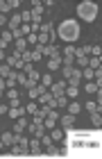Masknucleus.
<instances>
[{
    "label": "nucleus",
    "instance_id": "obj_1",
    "mask_svg": "<svg viewBox=\"0 0 102 159\" xmlns=\"http://www.w3.org/2000/svg\"><path fill=\"white\" fill-rule=\"evenodd\" d=\"M57 37L64 39V41H68V43L77 41V37H79V23H77V20H73V18L64 20V23L57 27Z\"/></svg>",
    "mask_w": 102,
    "mask_h": 159
},
{
    "label": "nucleus",
    "instance_id": "obj_2",
    "mask_svg": "<svg viewBox=\"0 0 102 159\" xmlns=\"http://www.w3.org/2000/svg\"><path fill=\"white\" fill-rule=\"evenodd\" d=\"M77 16L82 18V20H95L98 16V5L95 2H91V0H84V2H79L77 5Z\"/></svg>",
    "mask_w": 102,
    "mask_h": 159
},
{
    "label": "nucleus",
    "instance_id": "obj_3",
    "mask_svg": "<svg viewBox=\"0 0 102 159\" xmlns=\"http://www.w3.org/2000/svg\"><path fill=\"white\" fill-rule=\"evenodd\" d=\"M27 129H30V132L36 136V139H41V136L46 134V125H43V120H41V118H36V116H34L32 123H27Z\"/></svg>",
    "mask_w": 102,
    "mask_h": 159
},
{
    "label": "nucleus",
    "instance_id": "obj_4",
    "mask_svg": "<svg viewBox=\"0 0 102 159\" xmlns=\"http://www.w3.org/2000/svg\"><path fill=\"white\" fill-rule=\"evenodd\" d=\"M59 52H61V50L57 48L55 43H48V46H43V48H41V57L46 55V57H50V59H52L55 55H59Z\"/></svg>",
    "mask_w": 102,
    "mask_h": 159
},
{
    "label": "nucleus",
    "instance_id": "obj_5",
    "mask_svg": "<svg viewBox=\"0 0 102 159\" xmlns=\"http://www.w3.org/2000/svg\"><path fill=\"white\" fill-rule=\"evenodd\" d=\"M0 141H2L5 148H11L14 143H16V136H14V132H2L0 134Z\"/></svg>",
    "mask_w": 102,
    "mask_h": 159
},
{
    "label": "nucleus",
    "instance_id": "obj_6",
    "mask_svg": "<svg viewBox=\"0 0 102 159\" xmlns=\"http://www.w3.org/2000/svg\"><path fill=\"white\" fill-rule=\"evenodd\" d=\"M59 123L64 125V129H66V132H70L73 125H75V116H70V114H66V116H59Z\"/></svg>",
    "mask_w": 102,
    "mask_h": 159
},
{
    "label": "nucleus",
    "instance_id": "obj_7",
    "mask_svg": "<svg viewBox=\"0 0 102 159\" xmlns=\"http://www.w3.org/2000/svg\"><path fill=\"white\" fill-rule=\"evenodd\" d=\"M66 82H57L55 86H50V93H52V98H59V96H64V91H66Z\"/></svg>",
    "mask_w": 102,
    "mask_h": 159
},
{
    "label": "nucleus",
    "instance_id": "obj_8",
    "mask_svg": "<svg viewBox=\"0 0 102 159\" xmlns=\"http://www.w3.org/2000/svg\"><path fill=\"white\" fill-rule=\"evenodd\" d=\"M57 120H59V114H57V111L52 109V111L48 114V118L43 120V125H46V127H50V129H55V125H57Z\"/></svg>",
    "mask_w": 102,
    "mask_h": 159
},
{
    "label": "nucleus",
    "instance_id": "obj_9",
    "mask_svg": "<svg viewBox=\"0 0 102 159\" xmlns=\"http://www.w3.org/2000/svg\"><path fill=\"white\" fill-rule=\"evenodd\" d=\"M20 25H23V23H20V16H18V14H14V16L7 20V27H9V32H16Z\"/></svg>",
    "mask_w": 102,
    "mask_h": 159
},
{
    "label": "nucleus",
    "instance_id": "obj_10",
    "mask_svg": "<svg viewBox=\"0 0 102 159\" xmlns=\"http://www.w3.org/2000/svg\"><path fill=\"white\" fill-rule=\"evenodd\" d=\"M79 80H82V70L73 68V75L68 77V86H79Z\"/></svg>",
    "mask_w": 102,
    "mask_h": 159
},
{
    "label": "nucleus",
    "instance_id": "obj_11",
    "mask_svg": "<svg viewBox=\"0 0 102 159\" xmlns=\"http://www.w3.org/2000/svg\"><path fill=\"white\" fill-rule=\"evenodd\" d=\"M27 129V120L25 118H18L16 123H14V134H23Z\"/></svg>",
    "mask_w": 102,
    "mask_h": 159
},
{
    "label": "nucleus",
    "instance_id": "obj_12",
    "mask_svg": "<svg viewBox=\"0 0 102 159\" xmlns=\"http://www.w3.org/2000/svg\"><path fill=\"white\" fill-rule=\"evenodd\" d=\"M48 68H50V70H59V68H61V52L55 55L52 59L48 61Z\"/></svg>",
    "mask_w": 102,
    "mask_h": 159
},
{
    "label": "nucleus",
    "instance_id": "obj_13",
    "mask_svg": "<svg viewBox=\"0 0 102 159\" xmlns=\"http://www.w3.org/2000/svg\"><path fill=\"white\" fill-rule=\"evenodd\" d=\"M52 93H50V91H46V93H41V96L39 98H36V105H50V102H52Z\"/></svg>",
    "mask_w": 102,
    "mask_h": 159
},
{
    "label": "nucleus",
    "instance_id": "obj_14",
    "mask_svg": "<svg viewBox=\"0 0 102 159\" xmlns=\"http://www.w3.org/2000/svg\"><path fill=\"white\" fill-rule=\"evenodd\" d=\"M41 148H43V146H41V141L36 139V136H34V139H30V152H32V155H39Z\"/></svg>",
    "mask_w": 102,
    "mask_h": 159
},
{
    "label": "nucleus",
    "instance_id": "obj_15",
    "mask_svg": "<svg viewBox=\"0 0 102 159\" xmlns=\"http://www.w3.org/2000/svg\"><path fill=\"white\" fill-rule=\"evenodd\" d=\"M79 93V86H66V91H64V96H66L68 100H75Z\"/></svg>",
    "mask_w": 102,
    "mask_h": 159
},
{
    "label": "nucleus",
    "instance_id": "obj_16",
    "mask_svg": "<svg viewBox=\"0 0 102 159\" xmlns=\"http://www.w3.org/2000/svg\"><path fill=\"white\" fill-rule=\"evenodd\" d=\"M79 109H82V105H79V102H75V100H70V102H68V114H70V116H77Z\"/></svg>",
    "mask_w": 102,
    "mask_h": 159
},
{
    "label": "nucleus",
    "instance_id": "obj_17",
    "mask_svg": "<svg viewBox=\"0 0 102 159\" xmlns=\"http://www.w3.org/2000/svg\"><path fill=\"white\" fill-rule=\"evenodd\" d=\"M75 64L79 66V70H82V68L89 66V57H86V55H77V57H75Z\"/></svg>",
    "mask_w": 102,
    "mask_h": 159
},
{
    "label": "nucleus",
    "instance_id": "obj_18",
    "mask_svg": "<svg viewBox=\"0 0 102 159\" xmlns=\"http://www.w3.org/2000/svg\"><path fill=\"white\" fill-rule=\"evenodd\" d=\"M100 57H89V66H86V68H91V70H98L100 68Z\"/></svg>",
    "mask_w": 102,
    "mask_h": 159
},
{
    "label": "nucleus",
    "instance_id": "obj_19",
    "mask_svg": "<svg viewBox=\"0 0 102 159\" xmlns=\"http://www.w3.org/2000/svg\"><path fill=\"white\" fill-rule=\"evenodd\" d=\"M91 123H93V127H95V129H100V125H102V116H100V111H98V114H91Z\"/></svg>",
    "mask_w": 102,
    "mask_h": 159
},
{
    "label": "nucleus",
    "instance_id": "obj_20",
    "mask_svg": "<svg viewBox=\"0 0 102 159\" xmlns=\"http://www.w3.org/2000/svg\"><path fill=\"white\" fill-rule=\"evenodd\" d=\"M68 102H70V100H68L66 96H59V98H55V107H68Z\"/></svg>",
    "mask_w": 102,
    "mask_h": 159
},
{
    "label": "nucleus",
    "instance_id": "obj_21",
    "mask_svg": "<svg viewBox=\"0 0 102 159\" xmlns=\"http://www.w3.org/2000/svg\"><path fill=\"white\" fill-rule=\"evenodd\" d=\"M16 84L25 86V84H27V75H25V73H20V70H16Z\"/></svg>",
    "mask_w": 102,
    "mask_h": 159
},
{
    "label": "nucleus",
    "instance_id": "obj_22",
    "mask_svg": "<svg viewBox=\"0 0 102 159\" xmlns=\"http://www.w3.org/2000/svg\"><path fill=\"white\" fill-rule=\"evenodd\" d=\"M64 136H66V134H64V129H52V134H50V139H52V141H61Z\"/></svg>",
    "mask_w": 102,
    "mask_h": 159
},
{
    "label": "nucleus",
    "instance_id": "obj_23",
    "mask_svg": "<svg viewBox=\"0 0 102 159\" xmlns=\"http://www.w3.org/2000/svg\"><path fill=\"white\" fill-rule=\"evenodd\" d=\"M98 89H100V84H95V82H86V86H84L86 93H95Z\"/></svg>",
    "mask_w": 102,
    "mask_h": 159
},
{
    "label": "nucleus",
    "instance_id": "obj_24",
    "mask_svg": "<svg viewBox=\"0 0 102 159\" xmlns=\"http://www.w3.org/2000/svg\"><path fill=\"white\" fill-rule=\"evenodd\" d=\"M11 39H14V37H11V32H9V30H5V32H0V41H2V43H5V46H7V43H9Z\"/></svg>",
    "mask_w": 102,
    "mask_h": 159
},
{
    "label": "nucleus",
    "instance_id": "obj_25",
    "mask_svg": "<svg viewBox=\"0 0 102 159\" xmlns=\"http://www.w3.org/2000/svg\"><path fill=\"white\" fill-rule=\"evenodd\" d=\"M46 155H48V157H57V155H59V148H57L55 143H52V146H48V148H46Z\"/></svg>",
    "mask_w": 102,
    "mask_h": 159
},
{
    "label": "nucleus",
    "instance_id": "obj_26",
    "mask_svg": "<svg viewBox=\"0 0 102 159\" xmlns=\"http://www.w3.org/2000/svg\"><path fill=\"white\" fill-rule=\"evenodd\" d=\"M20 61L23 64H32V50H25V52L20 55Z\"/></svg>",
    "mask_w": 102,
    "mask_h": 159
},
{
    "label": "nucleus",
    "instance_id": "obj_27",
    "mask_svg": "<svg viewBox=\"0 0 102 159\" xmlns=\"http://www.w3.org/2000/svg\"><path fill=\"white\" fill-rule=\"evenodd\" d=\"M41 84L46 86V89H50V86H52V77H50L48 73H46V75H41Z\"/></svg>",
    "mask_w": 102,
    "mask_h": 159
},
{
    "label": "nucleus",
    "instance_id": "obj_28",
    "mask_svg": "<svg viewBox=\"0 0 102 159\" xmlns=\"http://www.w3.org/2000/svg\"><path fill=\"white\" fill-rule=\"evenodd\" d=\"M9 75H11V68L7 66V64H5V66H0V77H2V80H7Z\"/></svg>",
    "mask_w": 102,
    "mask_h": 159
},
{
    "label": "nucleus",
    "instance_id": "obj_29",
    "mask_svg": "<svg viewBox=\"0 0 102 159\" xmlns=\"http://www.w3.org/2000/svg\"><path fill=\"white\" fill-rule=\"evenodd\" d=\"M84 107H86L91 114H98V111H100V105H98V102H86Z\"/></svg>",
    "mask_w": 102,
    "mask_h": 159
},
{
    "label": "nucleus",
    "instance_id": "obj_30",
    "mask_svg": "<svg viewBox=\"0 0 102 159\" xmlns=\"http://www.w3.org/2000/svg\"><path fill=\"white\" fill-rule=\"evenodd\" d=\"M18 59H20V57H14V55H11V57H5V64H7L9 68H14V66H16V61H18Z\"/></svg>",
    "mask_w": 102,
    "mask_h": 159
},
{
    "label": "nucleus",
    "instance_id": "obj_31",
    "mask_svg": "<svg viewBox=\"0 0 102 159\" xmlns=\"http://www.w3.org/2000/svg\"><path fill=\"white\" fill-rule=\"evenodd\" d=\"M61 57H75V48H73V46L64 48V50H61Z\"/></svg>",
    "mask_w": 102,
    "mask_h": 159
},
{
    "label": "nucleus",
    "instance_id": "obj_32",
    "mask_svg": "<svg viewBox=\"0 0 102 159\" xmlns=\"http://www.w3.org/2000/svg\"><path fill=\"white\" fill-rule=\"evenodd\" d=\"M93 73H95V70H91V68H82V77H84V80H89V82L93 80Z\"/></svg>",
    "mask_w": 102,
    "mask_h": 159
},
{
    "label": "nucleus",
    "instance_id": "obj_33",
    "mask_svg": "<svg viewBox=\"0 0 102 159\" xmlns=\"http://www.w3.org/2000/svg\"><path fill=\"white\" fill-rule=\"evenodd\" d=\"M39 141H41V146H43V148H48V146H52V143H55V141L50 139V136H46V134H43V136H41Z\"/></svg>",
    "mask_w": 102,
    "mask_h": 159
},
{
    "label": "nucleus",
    "instance_id": "obj_34",
    "mask_svg": "<svg viewBox=\"0 0 102 159\" xmlns=\"http://www.w3.org/2000/svg\"><path fill=\"white\" fill-rule=\"evenodd\" d=\"M7 98L9 100H18V89H7Z\"/></svg>",
    "mask_w": 102,
    "mask_h": 159
},
{
    "label": "nucleus",
    "instance_id": "obj_35",
    "mask_svg": "<svg viewBox=\"0 0 102 159\" xmlns=\"http://www.w3.org/2000/svg\"><path fill=\"white\" fill-rule=\"evenodd\" d=\"M75 57H61V66H73Z\"/></svg>",
    "mask_w": 102,
    "mask_h": 159
},
{
    "label": "nucleus",
    "instance_id": "obj_36",
    "mask_svg": "<svg viewBox=\"0 0 102 159\" xmlns=\"http://www.w3.org/2000/svg\"><path fill=\"white\" fill-rule=\"evenodd\" d=\"M61 73H64V77L68 80V77L73 75V66H61Z\"/></svg>",
    "mask_w": 102,
    "mask_h": 159
},
{
    "label": "nucleus",
    "instance_id": "obj_37",
    "mask_svg": "<svg viewBox=\"0 0 102 159\" xmlns=\"http://www.w3.org/2000/svg\"><path fill=\"white\" fill-rule=\"evenodd\" d=\"M50 30H52V23H43V25L39 27V32H43V34H48Z\"/></svg>",
    "mask_w": 102,
    "mask_h": 159
},
{
    "label": "nucleus",
    "instance_id": "obj_38",
    "mask_svg": "<svg viewBox=\"0 0 102 159\" xmlns=\"http://www.w3.org/2000/svg\"><path fill=\"white\" fill-rule=\"evenodd\" d=\"M36 109H39V107H36L34 100H32V105H27V107H25V111H30V114H36Z\"/></svg>",
    "mask_w": 102,
    "mask_h": 159
},
{
    "label": "nucleus",
    "instance_id": "obj_39",
    "mask_svg": "<svg viewBox=\"0 0 102 159\" xmlns=\"http://www.w3.org/2000/svg\"><path fill=\"white\" fill-rule=\"evenodd\" d=\"M91 55H93V57H100V55H102V48H100V46H93V48H91Z\"/></svg>",
    "mask_w": 102,
    "mask_h": 159
},
{
    "label": "nucleus",
    "instance_id": "obj_40",
    "mask_svg": "<svg viewBox=\"0 0 102 159\" xmlns=\"http://www.w3.org/2000/svg\"><path fill=\"white\" fill-rule=\"evenodd\" d=\"M9 9H11V7H9V2H2V0H0V11H2V14H7Z\"/></svg>",
    "mask_w": 102,
    "mask_h": 159
},
{
    "label": "nucleus",
    "instance_id": "obj_41",
    "mask_svg": "<svg viewBox=\"0 0 102 159\" xmlns=\"http://www.w3.org/2000/svg\"><path fill=\"white\" fill-rule=\"evenodd\" d=\"M5 86H7V84H5V80L0 77V98H2V93H5Z\"/></svg>",
    "mask_w": 102,
    "mask_h": 159
},
{
    "label": "nucleus",
    "instance_id": "obj_42",
    "mask_svg": "<svg viewBox=\"0 0 102 159\" xmlns=\"http://www.w3.org/2000/svg\"><path fill=\"white\" fill-rule=\"evenodd\" d=\"M0 114H9V107H7V105H0Z\"/></svg>",
    "mask_w": 102,
    "mask_h": 159
},
{
    "label": "nucleus",
    "instance_id": "obj_43",
    "mask_svg": "<svg viewBox=\"0 0 102 159\" xmlns=\"http://www.w3.org/2000/svg\"><path fill=\"white\" fill-rule=\"evenodd\" d=\"M2 25H7V16H5V14H0V27H2Z\"/></svg>",
    "mask_w": 102,
    "mask_h": 159
},
{
    "label": "nucleus",
    "instance_id": "obj_44",
    "mask_svg": "<svg viewBox=\"0 0 102 159\" xmlns=\"http://www.w3.org/2000/svg\"><path fill=\"white\" fill-rule=\"evenodd\" d=\"M5 59V50H0V61H2Z\"/></svg>",
    "mask_w": 102,
    "mask_h": 159
},
{
    "label": "nucleus",
    "instance_id": "obj_45",
    "mask_svg": "<svg viewBox=\"0 0 102 159\" xmlns=\"http://www.w3.org/2000/svg\"><path fill=\"white\" fill-rule=\"evenodd\" d=\"M5 48H7V46H5V43H2V41H0V50H5Z\"/></svg>",
    "mask_w": 102,
    "mask_h": 159
},
{
    "label": "nucleus",
    "instance_id": "obj_46",
    "mask_svg": "<svg viewBox=\"0 0 102 159\" xmlns=\"http://www.w3.org/2000/svg\"><path fill=\"white\" fill-rule=\"evenodd\" d=\"M2 148H5V146H2V141H0V150H2Z\"/></svg>",
    "mask_w": 102,
    "mask_h": 159
}]
</instances>
